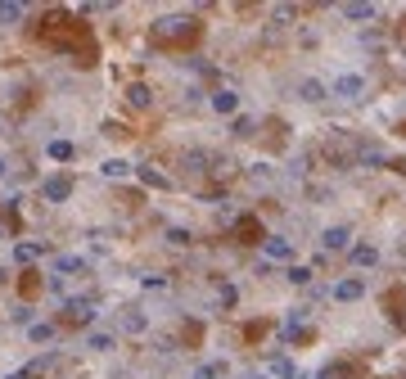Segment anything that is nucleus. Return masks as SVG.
I'll return each mask as SVG.
<instances>
[{
	"instance_id": "obj_34",
	"label": "nucleus",
	"mask_w": 406,
	"mask_h": 379,
	"mask_svg": "<svg viewBox=\"0 0 406 379\" xmlns=\"http://www.w3.org/2000/svg\"><path fill=\"white\" fill-rule=\"evenodd\" d=\"M0 284H5V271H0Z\"/></svg>"
},
{
	"instance_id": "obj_30",
	"label": "nucleus",
	"mask_w": 406,
	"mask_h": 379,
	"mask_svg": "<svg viewBox=\"0 0 406 379\" xmlns=\"http://www.w3.org/2000/svg\"><path fill=\"white\" fill-rule=\"evenodd\" d=\"M235 136H253V118H235Z\"/></svg>"
},
{
	"instance_id": "obj_11",
	"label": "nucleus",
	"mask_w": 406,
	"mask_h": 379,
	"mask_svg": "<svg viewBox=\"0 0 406 379\" xmlns=\"http://www.w3.org/2000/svg\"><path fill=\"white\" fill-rule=\"evenodd\" d=\"M68 321H77V325H91V321H95V307L86 303V298H73V303H68Z\"/></svg>"
},
{
	"instance_id": "obj_20",
	"label": "nucleus",
	"mask_w": 406,
	"mask_h": 379,
	"mask_svg": "<svg viewBox=\"0 0 406 379\" xmlns=\"http://www.w3.org/2000/svg\"><path fill=\"white\" fill-rule=\"evenodd\" d=\"M311 276H316L311 267H289V284H311Z\"/></svg>"
},
{
	"instance_id": "obj_19",
	"label": "nucleus",
	"mask_w": 406,
	"mask_h": 379,
	"mask_svg": "<svg viewBox=\"0 0 406 379\" xmlns=\"http://www.w3.org/2000/svg\"><path fill=\"white\" fill-rule=\"evenodd\" d=\"M140 181H145V185H154V190H167V176H158V172H150V167H140Z\"/></svg>"
},
{
	"instance_id": "obj_31",
	"label": "nucleus",
	"mask_w": 406,
	"mask_h": 379,
	"mask_svg": "<svg viewBox=\"0 0 406 379\" xmlns=\"http://www.w3.org/2000/svg\"><path fill=\"white\" fill-rule=\"evenodd\" d=\"M244 379H271V375H267V370H248Z\"/></svg>"
},
{
	"instance_id": "obj_7",
	"label": "nucleus",
	"mask_w": 406,
	"mask_h": 379,
	"mask_svg": "<svg viewBox=\"0 0 406 379\" xmlns=\"http://www.w3.org/2000/svg\"><path fill=\"white\" fill-rule=\"evenodd\" d=\"M343 19H353V23H370L374 19V5L370 0H353V5H339Z\"/></svg>"
},
{
	"instance_id": "obj_21",
	"label": "nucleus",
	"mask_w": 406,
	"mask_h": 379,
	"mask_svg": "<svg viewBox=\"0 0 406 379\" xmlns=\"http://www.w3.org/2000/svg\"><path fill=\"white\" fill-rule=\"evenodd\" d=\"M145 325H150V321H145L140 312H127V316H122V330H131V334H140Z\"/></svg>"
},
{
	"instance_id": "obj_8",
	"label": "nucleus",
	"mask_w": 406,
	"mask_h": 379,
	"mask_svg": "<svg viewBox=\"0 0 406 379\" xmlns=\"http://www.w3.org/2000/svg\"><path fill=\"white\" fill-rule=\"evenodd\" d=\"M307 325H311V307H294V312H289V321H285V339L302 334Z\"/></svg>"
},
{
	"instance_id": "obj_24",
	"label": "nucleus",
	"mask_w": 406,
	"mask_h": 379,
	"mask_svg": "<svg viewBox=\"0 0 406 379\" xmlns=\"http://www.w3.org/2000/svg\"><path fill=\"white\" fill-rule=\"evenodd\" d=\"M14 258H19V262H32V258H41V244H19V249H14Z\"/></svg>"
},
{
	"instance_id": "obj_12",
	"label": "nucleus",
	"mask_w": 406,
	"mask_h": 379,
	"mask_svg": "<svg viewBox=\"0 0 406 379\" xmlns=\"http://www.w3.org/2000/svg\"><path fill=\"white\" fill-rule=\"evenodd\" d=\"M208 104H213L217 113H235V108H239V95H235V90H213V99H208Z\"/></svg>"
},
{
	"instance_id": "obj_5",
	"label": "nucleus",
	"mask_w": 406,
	"mask_h": 379,
	"mask_svg": "<svg viewBox=\"0 0 406 379\" xmlns=\"http://www.w3.org/2000/svg\"><path fill=\"white\" fill-rule=\"evenodd\" d=\"M330 95H339V99H361V95H366V82H361L357 73H348V77H339V82L330 86Z\"/></svg>"
},
{
	"instance_id": "obj_26",
	"label": "nucleus",
	"mask_w": 406,
	"mask_h": 379,
	"mask_svg": "<svg viewBox=\"0 0 406 379\" xmlns=\"http://www.w3.org/2000/svg\"><path fill=\"white\" fill-rule=\"evenodd\" d=\"M276 375H280V379H294V375H298V366H294V361H285V357H280V361H276Z\"/></svg>"
},
{
	"instance_id": "obj_3",
	"label": "nucleus",
	"mask_w": 406,
	"mask_h": 379,
	"mask_svg": "<svg viewBox=\"0 0 406 379\" xmlns=\"http://www.w3.org/2000/svg\"><path fill=\"white\" fill-rule=\"evenodd\" d=\"M343 249H353V230H348V226H330L321 235V253L330 258V253H343Z\"/></svg>"
},
{
	"instance_id": "obj_17",
	"label": "nucleus",
	"mask_w": 406,
	"mask_h": 379,
	"mask_svg": "<svg viewBox=\"0 0 406 379\" xmlns=\"http://www.w3.org/2000/svg\"><path fill=\"white\" fill-rule=\"evenodd\" d=\"M86 347H91V352H108V347H113V334H104V330H95V334L86 339Z\"/></svg>"
},
{
	"instance_id": "obj_16",
	"label": "nucleus",
	"mask_w": 406,
	"mask_h": 379,
	"mask_svg": "<svg viewBox=\"0 0 406 379\" xmlns=\"http://www.w3.org/2000/svg\"><path fill=\"white\" fill-rule=\"evenodd\" d=\"M361 162H366V167H384L388 154L379 149V145H361Z\"/></svg>"
},
{
	"instance_id": "obj_15",
	"label": "nucleus",
	"mask_w": 406,
	"mask_h": 379,
	"mask_svg": "<svg viewBox=\"0 0 406 379\" xmlns=\"http://www.w3.org/2000/svg\"><path fill=\"white\" fill-rule=\"evenodd\" d=\"M23 19V5L19 0H0V27H10V23Z\"/></svg>"
},
{
	"instance_id": "obj_14",
	"label": "nucleus",
	"mask_w": 406,
	"mask_h": 379,
	"mask_svg": "<svg viewBox=\"0 0 406 379\" xmlns=\"http://www.w3.org/2000/svg\"><path fill=\"white\" fill-rule=\"evenodd\" d=\"M127 99H131V108H150V104H154V95H150V86H145V82H136V86L127 90Z\"/></svg>"
},
{
	"instance_id": "obj_4",
	"label": "nucleus",
	"mask_w": 406,
	"mask_h": 379,
	"mask_svg": "<svg viewBox=\"0 0 406 379\" xmlns=\"http://www.w3.org/2000/svg\"><path fill=\"white\" fill-rule=\"evenodd\" d=\"M262 253H267L271 262H289V258H294V239H285V235H262Z\"/></svg>"
},
{
	"instance_id": "obj_22",
	"label": "nucleus",
	"mask_w": 406,
	"mask_h": 379,
	"mask_svg": "<svg viewBox=\"0 0 406 379\" xmlns=\"http://www.w3.org/2000/svg\"><path fill=\"white\" fill-rule=\"evenodd\" d=\"M27 334H32V343H45V339H54V325H45V321H36L32 330H27Z\"/></svg>"
},
{
	"instance_id": "obj_23",
	"label": "nucleus",
	"mask_w": 406,
	"mask_h": 379,
	"mask_svg": "<svg viewBox=\"0 0 406 379\" xmlns=\"http://www.w3.org/2000/svg\"><path fill=\"white\" fill-rule=\"evenodd\" d=\"M190 379H222V361H208V366H199Z\"/></svg>"
},
{
	"instance_id": "obj_6",
	"label": "nucleus",
	"mask_w": 406,
	"mask_h": 379,
	"mask_svg": "<svg viewBox=\"0 0 406 379\" xmlns=\"http://www.w3.org/2000/svg\"><path fill=\"white\" fill-rule=\"evenodd\" d=\"M41 195L50 199V204H64V199L73 195V181H68V176H50V181L41 185Z\"/></svg>"
},
{
	"instance_id": "obj_10",
	"label": "nucleus",
	"mask_w": 406,
	"mask_h": 379,
	"mask_svg": "<svg viewBox=\"0 0 406 379\" xmlns=\"http://www.w3.org/2000/svg\"><path fill=\"white\" fill-rule=\"evenodd\" d=\"M298 95L307 99V104H321V99L330 95V86H325V82H316V77H307V82L298 86Z\"/></svg>"
},
{
	"instance_id": "obj_25",
	"label": "nucleus",
	"mask_w": 406,
	"mask_h": 379,
	"mask_svg": "<svg viewBox=\"0 0 406 379\" xmlns=\"http://www.w3.org/2000/svg\"><path fill=\"white\" fill-rule=\"evenodd\" d=\"M82 267H86L82 258H59V262H54V271H59V276H68V271H82Z\"/></svg>"
},
{
	"instance_id": "obj_32",
	"label": "nucleus",
	"mask_w": 406,
	"mask_h": 379,
	"mask_svg": "<svg viewBox=\"0 0 406 379\" xmlns=\"http://www.w3.org/2000/svg\"><path fill=\"white\" fill-rule=\"evenodd\" d=\"M307 379H330V375H325V370H316V375H307Z\"/></svg>"
},
{
	"instance_id": "obj_13",
	"label": "nucleus",
	"mask_w": 406,
	"mask_h": 379,
	"mask_svg": "<svg viewBox=\"0 0 406 379\" xmlns=\"http://www.w3.org/2000/svg\"><path fill=\"white\" fill-rule=\"evenodd\" d=\"M99 172L108 176V181H122V176H131V162L127 158H104V167Z\"/></svg>"
},
{
	"instance_id": "obj_28",
	"label": "nucleus",
	"mask_w": 406,
	"mask_h": 379,
	"mask_svg": "<svg viewBox=\"0 0 406 379\" xmlns=\"http://www.w3.org/2000/svg\"><path fill=\"white\" fill-rule=\"evenodd\" d=\"M248 172H253V181H271V167H267V162H253Z\"/></svg>"
},
{
	"instance_id": "obj_33",
	"label": "nucleus",
	"mask_w": 406,
	"mask_h": 379,
	"mask_svg": "<svg viewBox=\"0 0 406 379\" xmlns=\"http://www.w3.org/2000/svg\"><path fill=\"white\" fill-rule=\"evenodd\" d=\"M0 176H5V158H0Z\"/></svg>"
},
{
	"instance_id": "obj_1",
	"label": "nucleus",
	"mask_w": 406,
	"mask_h": 379,
	"mask_svg": "<svg viewBox=\"0 0 406 379\" xmlns=\"http://www.w3.org/2000/svg\"><path fill=\"white\" fill-rule=\"evenodd\" d=\"M194 32V19H185V14H167V19L154 23V36H163V41H171V36H190Z\"/></svg>"
},
{
	"instance_id": "obj_29",
	"label": "nucleus",
	"mask_w": 406,
	"mask_h": 379,
	"mask_svg": "<svg viewBox=\"0 0 406 379\" xmlns=\"http://www.w3.org/2000/svg\"><path fill=\"white\" fill-rule=\"evenodd\" d=\"M167 239H171V244H190V230H181V226H171V230H167Z\"/></svg>"
},
{
	"instance_id": "obj_18",
	"label": "nucleus",
	"mask_w": 406,
	"mask_h": 379,
	"mask_svg": "<svg viewBox=\"0 0 406 379\" xmlns=\"http://www.w3.org/2000/svg\"><path fill=\"white\" fill-rule=\"evenodd\" d=\"M50 158L54 162H68V158H73V145H68V140H50Z\"/></svg>"
},
{
	"instance_id": "obj_9",
	"label": "nucleus",
	"mask_w": 406,
	"mask_h": 379,
	"mask_svg": "<svg viewBox=\"0 0 406 379\" xmlns=\"http://www.w3.org/2000/svg\"><path fill=\"white\" fill-rule=\"evenodd\" d=\"M348 258H353V267H374V262H379V249H374V244H353V249H348Z\"/></svg>"
},
{
	"instance_id": "obj_2",
	"label": "nucleus",
	"mask_w": 406,
	"mask_h": 379,
	"mask_svg": "<svg viewBox=\"0 0 406 379\" xmlns=\"http://www.w3.org/2000/svg\"><path fill=\"white\" fill-rule=\"evenodd\" d=\"M330 298L334 303H357V298H366V280L361 276H348V280H339L330 289Z\"/></svg>"
},
{
	"instance_id": "obj_27",
	"label": "nucleus",
	"mask_w": 406,
	"mask_h": 379,
	"mask_svg": "<svg viewBox=\"0 0 406 379\" xmlns=\"http://www.w3.org/2000/svg\"><path fill=\"white\" fill-rule=\"evenodd\" d=\"M271 19H298V5H276V10H271Z\"/></svg>"
}]
</instances>
